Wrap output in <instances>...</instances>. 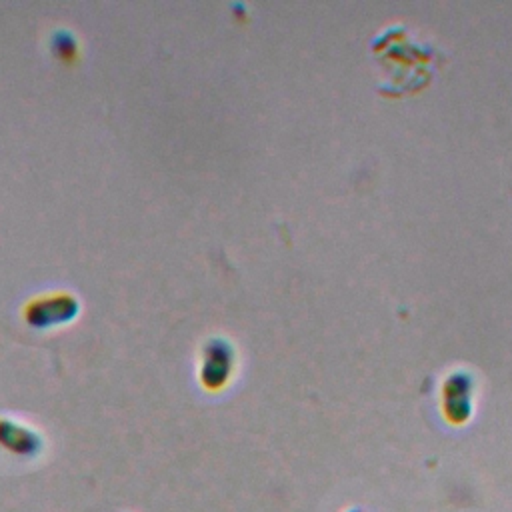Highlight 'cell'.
I'll return each instance as SVG.
<instances>
[{"label": "cell", "mask_w": 512, "mask_h": 512, "mask_svg": "<svg viewBox=\"0 0 512 512\" xmlns=\"http://www.w3.org/2000/svg\"><path fill=\"white\" fill-rule=\"evenodd\" d=\"M442 414L454 424H466L474 414V378L466 370H454L442 384Z\"/></svg>", "instance_id": "cell-1"}, {"label": "cell", "mask_w": 512, "mask_h": 512, "mask_svg": "<svg viewBox=\"0 0 512 512\" xmlns=\"http://www.w3.org/2000/svg\"><path fill=\"white\" fill-rule=\"evenodd\" d=\"M344 512H366V510L360 508V506H350V508H346Z\"/></svg>", "instance_id": "cell-3"}, {"label": "cell", "mask_w": 512, "mask_h": 512, "mask_svg": "<svg viewBox=\"0 0 512 512\" xmlns=\"http://www.w3.org/2000/svg\"><path fill=\"white\" fill-rule=\"evenodd\" d=\"M0 448L16 458L32 460L38 454H42L44 440L38 434V430L18 420L0 416Z\"/></svg>", "instance_id": "cell-2"}]
</instances>
